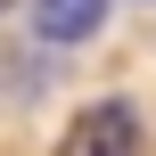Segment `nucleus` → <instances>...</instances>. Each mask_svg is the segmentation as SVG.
I'll use <instances>...</instances> for the list:
<instances>
[{
	"mask_svg": "<svg viewBox=\"0 0 156 156\" xmlns=\"http://www.w3.org/2000/svg\"><path fill=\"white\" fill-rule=\"evenodd\" d=\"M140 148H148L140 107H132L123 90H107V99H90V107L66 115V132H58V148H49V156H140Z\"/></svg>",
	"mask_w": 156,
	"mask_h": 156,
	"instance_id": "nucleus-1",
	"label": "nucleus"
},
{
	"mask_svg": "<svg viewBox=\"0 0 156 156\" xmlns=\"http://www.w3.org/2000/svg\"><path fill=\"white\" fill-rule=\"evenodd\" d=\"M107 25V0H33V33L41 41H90Z\"/></svg>",
	"mask_w": 156,
	"mask_h": 156,
	"instance_id": "nucleus-2",
	"label": "nucleus"
},
{
	"mask_svg": "<svg viewBox=\"0 0 156 156\" xmlns=\"http://www.w3.org/2000/svg\"><path fill=\"white\" fill-rule=\"evenodd\" d=\"M0 8H8V0H0Z\"/></svg>",
	"mask_w": 156,
	"mask_h": 156,
	"instance_id": "nucleus-3",
	"label": "nucleus"
}]
</instances>
